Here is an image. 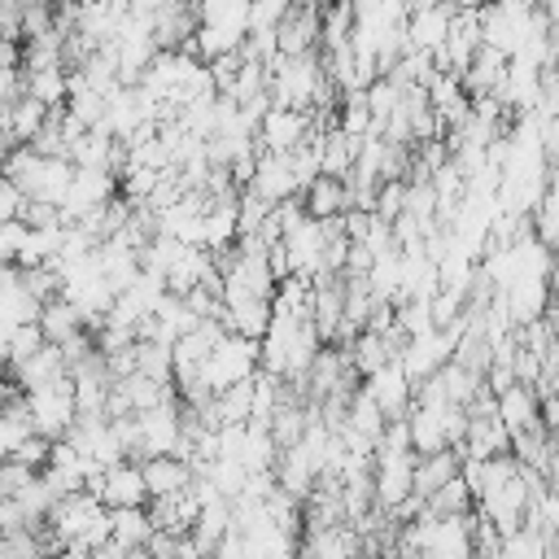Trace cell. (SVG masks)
Returning <instances> with one entry per match:
<instances>
[{"instance_id": "6da1fadb", "label": "cell", "mask_w": 559, "mask_h": 559, "mask_svg": "<svg viewBox=\"0 0 559 559\" xmlns=\"http://www.w3.org/2000/svg\"><path fill=\"white\" fill-rule=\"evenodd\" d=\"M0 175L22 192V201H44V205H61L74 166L66 157H39L31 148H9L0 162Z\"/></svg>"}, {"instance_id": "7a4b0ae2", "label": "cell", "mask_w": 559, "mask_h": 559, "mask_svg": "<svg viewBox=\"0 0 559 559\" xmlns=\"http://www.w3.org/2000/svg\"><path fill=\"white\" fill-rule=\"evenodd\" d=\"M258 376V341H245V336H223L197 367V380L210 389V393H223L231 384H245Z\"/></svg>"}, {"instance_id": "3957f363", "label": "cell", "mask_w": 559, "mask_h": 559, "mask_svg": "<svg viewBox=\"0 0 559 559\" xmlns=\"http://www.w3.org/2000/svg\"><path fill=\"white\" fill-rule=\"evenodd\" d=\"M22 402H26V415H31L35 437H44V441H61V437L70 432L74 415H79V411H74V389H70V376L52 380L48 389L22 393Z\"/></svg>"}, {"instance_id": "277c9868", "label": "cell", "mask_w": 559, "mask_h": 559, "mask_svg": "<svg viewBox=\"0 0 559 559\" xmlns=\"http://www.w3.org/2000/svg\"><path fill=\"white\" fill-rule=\"evenodd\" d=\"M118 197V175H109V170H74L70 175V188H66V197H61V227H70V223H83L92 210H100V205H109Z\"/></svg>"}, {"instance_id": "5b68a950", "label": "cell", "mask_w": 559, "mask_h": 559, "mask_svg": "<svg viewBox=\"0 0 559 559\" xmlns=\"http://www.w3.org/2000/svg\"><path fill=\"white\" fill-rule=\"evenodd\" d=\"M135 437H140V463L144 459H179V397L170 393L166 402H157L153 411L135 415Z\"/></svg>"}, {"instance_id": "8992f818", "label": "cell", "mask_w": 559, "mask_h": 559, "mask_svg": "<svg viewBox=\"0 0 559 559\" xmlns=\"http://www.w3.org/2000/svg\"><path fill=\"white\" fill-rule=\"evenodd\" d=\"M83 493H92L105 511L148 507V493H144V480H140V463H114V467H105Z\"/></svg>"}, {"instance_id": "52a82bcc", "label": "cell", "mask_w": 559, "mask_h": 559, "mask_svg": "<svg viewBox=\"0 0 559 559\" xmlns=\"http://www.w3.org/2000/svg\"><path fill=\"white\" fill-rule=\"evenodd\" d=\"M454 9H459V4H419V9H406V22H402L406 48L437 57L441 44H445V31H450V22H454Z\"/></svg>"}, {"instance_id": "ba28073f", "label": "cell", "mask_w": 559, "mask_h": 559, "mask_svg": "<svg viewBox=\"0 0 559 559\" xmlns=\"http://www.w3.org/2000/svg\"><path fill=\"white\" fill-rule=\"evenodd\" d=\"M310 118L306 114H297V109H266L262 114V122L253 127V144H258V153H293L297 144H306L310 140Z\"/></svg>"}, {"instance_id": "9c48e42d", "label": "cell", "mask_w": 559, "mask_h": 559, "mask_svg": "<svg viewBox=\"0 0 559 559\" xmlns=\"http://www.w3.org/2000/svg\"><path fill=\"white\" fill-rule=\"evenodd\" d=\"M319 52V4H288L275 26V57Z\"/></svg>"}, {"instance_id": "30bf717a", "label": "cell", "mask_w": 559, "mask_h": 559, "mask_svg": "<svg viewBox=\"0 0 559 559\" xmlns=\"http://www.w3.org/2000/svg\"><path fill=\"white\" fill-rule=\"evenodd\" d=\"M476 48H480L476 9H472V4H459V9H454V22H450V31H445V44H441V52H437L432 61H437V70L463 74V70H467V61L476 57Z\"/></svg>"}, {"instance_id": "8fae6325", "label": "cell", "mask_w": 559, "mask_h": 559, "mask_svg": "<svg viewBox=\"0 0 559 559\" xmlns=\"http://www.w3.org/2000/svg\"><path fill=\"white\" fill-rule=\"evenodd\" d=\"M371 402H376V411L384 415V424H393V419H406V411H411V380L402 376V367L397 362H384L380 371H371L367 376V384H358Z\"/></svg>"}, {"instance_id": "7c38bea8", "label": "cell", "mask_w": 559, "mask_h": 559, "mask_svg": "<svg viewBox=\"0 0 559 559\" xmlns=\"http://www.w3.org/2000/svg\"><path fill=\"white\" fill-rule=\"evenodd\" d=\"M66 162H70L74 170H109V175H118V170H122V144H118L105 127H92V131H83V135L66 148Z\"/></svg>"}, {"instance_id": "4fadbf2b", "label": "cell", "mask_w": 559, "mask_h": 559, "mask_svg": "<svg viewBox=\"0 0 559 559\" xmlns=\"http://www.w3.org/2000/svg\"><path fill=\"white\" fill-rule=\"evenodd\" d=\"M253 197H262L271 210L284 205L288 197H297V183H293V170H288V153H258L253 162V175L245 183Z\"/></svg>"}, {"instance_id": "5bb4252c", "label": "cell", "mask_w": 559, "mask_h": 559, "mask_svg": "<svg viewBox=\"0 0 559 559\" xmlns=\"http://www.w3.org/2000/svg\"><path fill=\"white\" fill-rule=\"evenodd\" d=\"M459 472H463V454L454 445H445L437 454H419L415 467H411V498L415 502L432 498L437 489H445L450 480H459Z\"/></svg>"}, {"instance_id": "9a60e30c", "label": "cell", "mask_w": 559, "mask_h": 559, "mask_svg": "<svg viewBox=\"0 0 559 559\" xmlns=\"http://www.w3.org/2000/svg\"><path fill=\"white\" fill-rule=\"evenodd\" d=\"M148 35H153L157 52H179V48H188L192 35H197V9H192V4H153Z\"/></svg>"}, {"instance_id": "2e32d148", "label": "cell", "mask_w": 559, "mask_h": 559, "mask_svg": "<svg viewBox=\"0 0 559 559\" xmlns=\"http://www.w3.org/2000/svg\"><path fill=\"white\" fill-rule=\"evenodd\" d=\"M493 415L507 428V437L528 432V428H546L542 424V402H537V393L528 384H507L502 393H493Z\"/></svg>"}, {"instance_id": "e0dca14e", "label": "cell", "mask_w": 559, "mask_h": 559, "mask_svg": "<svg viewBox=\"0 0 559 559\" xmlns=\"http://www.w3.org/2000/svg\"><path fill=\"white\" fill-rule=\"evenodd\" d=\"M502 74H507V57L480 44L476 57L467 61V70L459 74V87H463L467 100H493L498 87H502Z\"/></svg>"}, {"instance_id": "ac0fdd59", "label": "cell", "mask_w": 559, "mask_h": 559, "mask_svg": "<svg viewBox=\"0 0 559 559\" xmlns=\"http://www.w3.org/2000/svg\"><path fill=\"white\" fill-rule=\"evenodd\" d=\"M511 450V437H507V428L498 424V415L489 411V415H467V428H463V441H459V454L467 459V463H476V459H498V454H507Z\"/></svg>"}, {"instance_id": "d6986e66", "label": "cell", "mask_w": 559, "mask_h": 559, "mask_svg": "<svg viewBox=\"0 0 559 559\" xmlns=\"http://www.w3.org/2000/svg\"><path fill=\"white\" fill-rule=\"evenodd\" d=\"M140 480H144L148 502H157V498L183 493V489L192 485V467H188L183 459H175V454H166V459H144V463H140Z\"/></svg>"}, {"instance_id": "ffe728a7", "label": "cell", "mask_w": 559, "mask_h": 559, "mask_svg": "<svg viewBox=\"0 0 559 559\" xmlns=\"http://www.w3.org/2000/svg\"><path fill=\"white\" fill-rule=\"evenodd\" d=\"M301 210H306L314 223L341 218V214L349 210V192H345V179H332V175H314V183L301 192Z\"/></svg>"}, {"instance_id": "44dd1931", "label": "cell", "mask_w": 559, "mask_h": 559, "mask_svg": "<svg viewBox=\"0 0 559 559\" xmlns=\"http://www.w3.org/2000/svg\"><path fill=\"white\" fill-rule=\"evenodd\" d=\"M9 371H13V384L22 393H35V389H48L52 380H61L66 376V362H61V349L57 345H44L35 358H26V362H17Z\"/></svg>"}, {"instance_id": "7402d4cb", "label": "cell", "mask_w": 559, "mask_h": 559, "mask_svg": "<svg viewBox=\"0 0 559 559\" xmlns=\"http://www.w3.org/2000/svg\"><path fill=\"white\" fill-rule=\"evenodd\" d=\"M153 537V524H148V511L144 507H131V511H109V546L131 555V550H144Z\"/></svg>"}, {"instance_id": "603a6c76", "label": "cell", "mask_w": 559, "mask_h": 559, "mask_svg": "<svg viewBox=\"0 0 559 559\" xmlns=\"http://www.w3.org/2000/svg\"><path fill=\"white\" fill-rule=\"evenodd\" d=\"M35 328H39L44 345H66L70 336H79V332H83V319H79V310H74L70 301L52 297V301H44V306H39Z\"/></svg>"}, {"instance_id": "cb8c5ba5", "label": "cell", "mask_w": 559, "mask_h": 559, "mask_svg": "<svg viewBox=\"0 0 559 559\" xmlns=\"http://www.w3.org/2000/svg\"><path fill=\"white\" fill-rule=\"evenodd\" d=\"M22 96L44 109H61L70 96V70H22Z\"/></svg>"}, {"instance_id": "d4e9b609", "label": "cell", "mask_w": 559, "mask_h": 559, "mask_svg": "<svg viewBox=\"0 0 559 559\" xmlns=\"http://www.w3.org/2000/svg\"><path fill=\"white\" fill-rule=\"evenodd\" d=\"M131 362H135V376H148L157 384H170L175 380V354L166 341H153V336H140L131 345Z\"/></svg>"}, {"instance_id": "484cf974", "label": "cell", "mask_w": 559, "mask_h": 559, "mask_svg": "<svg viewBox=\"0 0 559 559\" xmlns=\"http://www.w3.org/2000/svg\"><path fill=\"white\" fill-rule=\"evenodd\" d=\"M44 118H48V109L35 105L31 96L13 100L9 114H4V140H9V148H26V144L35 140V131L44 127Z\"/></svg>"}, {"instance_id": "4316f807", "label": "cell", "mask_w": 559, "mask_h": 559, "mask_svg": "<svg viewBox=\"0 0 559 559\" xmlns=\"http://www.w3.org/2000/svg\"><path fill=\"white\" fill-rule=\"evenodd\" d=\"M31 432H35V428H31V415H26L22 393L0 397V463H4V459H13V450H17Z\"/></svg>"}, {"instance_id": "83f0119b", "label": "cell", "mask_w": 559, "mask_h": 559, "mask_svg": "<svg viewBox=\"0 0 559 559\" xmlns=\"http://www.w3.org/2000/svg\"><path fill=\"white\" fill-rule=\"evenodd\" d=\"M118 389H122V397H127V406H131V415H140V411H153L157 402H166L175 389L170 384H157V380H148V376H127V380H118Z\"/></svg>"}, {"instance_id": "f1b7e54d", "label": "cell", "mask_w": 559, "mask_h": 559, "mask_svg": "<svg viewBox=\"0 0 559 559\" xmlns=\"http://www.w3.org/2000/svg\"><path fill=\"white\" fill-rule=\"evenodd\" d=\"M546 550H550V542L528 524H520L515 533L498 537V559H546Z\"/></svg>"}, {"instance_id": "f546056e", "label": "cell", "mask_w": 559, "mask_h": 559, "mask_svg": "<svg viewBox=\"0 0 559 559\" xmlns=\"http://www.w3.org/2000/svg\"><path fill=\"white\" fill-rule=\"evenodd\" d=\"M249 4L245 0H210L197 9V26H223V31H245Z\"/></svg>"}, {"instance_id": "4dcf8cb0", "label": "cell", "mask_w": 559, "mask_h": 559, "mask_svg": "<svg viewBox=\"0 0 559 559\" xmlns=\"http://www.w3.org/2000/svg\"><path fill=\"white\" fill-rule=\"evenodd\" d=\"M39 349H44V336H39V328H35V323L4 332V362H9V367H17V362L35 358Z\"/></svg>"}, {"instance_id": "1f68e13d", "label": "cell", "mask_w": 559, "mask_h": 559, "mask_svg": "<svg viewBox=\"0 0 559 559\" xmlns=\"http://www.w3.org/2000/svg\"><path fill=\"white\" fill-rule=\"evenodd\" d=\"M236 70H240V57H236V52H227V57H214V61H205L210 87H214L218 96H227V92H231V83H236Z\"/></svg>"}, {"instance_id": "d6a6232c", "label": "cell", "mask_w": 559, "mask_h": 559, "mask_svg": "<svg viewBox=\"0 0 559 559\" xmlns=\"http://www.w3.org/2000/svg\"><path fill=\"white\" fill-rule=\"evenodd\" d=\"M0 559H48V555H44L39 537L22 528V533H13V537L0 542Z\"/></svg>"}, {"instance_id": "836d02e7", "label": "cell", "mask_w": 559, "mask_h": 559, "mask_svg": "<svg viewBox=\"0 0 559 559\" xmlns=\"http://www.w3.org/2000/svg\"><path fill=\"white\" fill-rule=\"evenodd\" d=\"M48 450H52V441H44V437H35V432H31V437L13 450V463H22V467H31V472H44Z\"/></svg>"}, {"instance_id": "e575fe53", "label": "cell", "mask_w": 559, "mask_h": 559, "mask_svg": "<svg viewBox=\"0 0 559 559\" xmlns=\"http://www.w3.org/2000/svg\"><path fill=\"white\" fill-rule=\"evenodd\" d=\"M284 0H266V4H249V22H245V31H275L280 26V17H284Z\"/></svg>"}, {"instance_id": "d590c367", "label": "cell", "mask_w": 559, "mask_h": 559, "mask_svg": "<svg viewBox=\"0 0 559 559\" xmlns=\"http://www.w3.org/2000/svg\"><path fill=\"white\" fill-rule=\"evenodd\" d=\"M52 31V4H22V39Z\"/></svg>"}, {"instance_id": "8d00e7d4", "label": "cell", "mask_w": 559, "mask_h": 559, "mask_svg": "<svg viewBox=\"0 0 559 559\" xmlns=\"http://www.w3.org/2000/svg\"><path fill=\"white\" fill-rule=\"evenodd\" d=\"M22 528H26V520H22L17 502L13 498H0V542L13 537V533H22Z\"/></svg>"}, {"instance_id": "74e56055", "label": "cell", "mask_w": 559, "mask_h": 559, "mask_svg": "<svg viewBox=\"0 0 559 559\" xmlns=\"http://www.w3.org/2000/svg\"><path fill=\"white\" fill-rule=\"evenodd\" d=\"M293 559H310V555H306V550H297V555H293Z\"/></svg>"}, {"instance_id": "f35d334b", "label": "cell", "mask_w": 559, "mask_h": 559, "mask_svg": "<svg viewBox=\"0 0 559 559\" xmlns=\"http://www.w3.org/2000/svg\"><path fill=\"white\" fill-rule=\"evenodd\" d=\"M166 559H175V555H166Z\"/></svg>"}, {"instance_id": "ab89813d", "label": "cell", "mask_w": 559, "mask_h": 559, "mask_svg": "<svg viewBox=\"0 0 559 559\" xmlns=\"http://www.w3.org/2000/svg\"><path fill=\"white\" fill-rule=\"evenodd\" d=\"M0 498H4V493H0Z\"/></svg>"}, {"instance_id": "60d3db41", "label": "cell", "mask_w": 559, "mask_h": 559, "mask_svg": "<svg viewBox=\"0 0 559 559\" xmlns=\"http://www.w3.org/2000/svg\"><path fill=\"white\" fill-rule=\"evenodd\" d=\"M0 371H4V367H0Z\"/></svg>"}]
</instances>
